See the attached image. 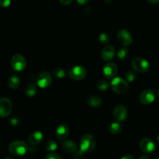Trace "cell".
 <instances>
[{
  "mask_svg": "<svg viewBox=\"0 0 159 159\" xmlns=\"http://www.w3.org/2000/svg\"><path fill=\"white\" fill-rule=\"evenodd\" d=\"M5 159H14V158H11V157H7V158H6Z\"/></svg>",
  "mask_w": 159,
  "mask_h": 159,
  "instance_id": "74e56055",
  "label": "cell"
},
{
  "mask_svg": "<svg viewBox=\"0 0 159 159\" xmlns=\"http://www.w3.org/2000/svg\"><path fill=\"white\" fill-rule=\"evenodd\" d=\"M105 2L107 3H110L112 2V0H105Z\"/></svg>",
  "mask_w": 159,
  "mask_h": 159,
  "instance_id": "8d00e7d4",
  "label": "cell"
},
{
  "mask_svg": "<svg viewBox=\"0 0 159 159\" xmlns=\"http://www.w3.org/2000/svg\"><path fill=\"white\" fill-rule=\"evenodd\" d=\"M121 159H134V158L130 155H126L124 157H122Z\"/></svg>",
  "mask_w": 159,
  "mask_h": 159,
  "instance_id": "836d02e7",
  "label": "cell"
},
{
  "mask_svg": "<svg viewBox=\"0 0 159 159\" xmlns=\"http://www.w3.org/2000/svg\"><path fill=\"white\" fill-rule=\"evenodd\" d=\"M109 88V83L106 80H100L97 82V89L99 91L104 92Z\"/></svg>",
  "mask_w": 159,
  "mask_h": 159,
  "instance_id": "d4e9b609",
  "label": "cell"
},
{
  "mask_svg": "<svg viewBox=\"0 0 159 159\" xmlns=\"http://www.w3.org/2000/svg\"><path fill=\"white\" fill-rule=\"evenodd\" d=\"M139 159H149V158H148V157L146 156V155H142V156L140 157Z\"/></svg>",
  "mask_w": 159,
  "mask_h": 159,
  "instance_id": "d590c367",
  "label": "cell"
},
{
  "mask_svg": "<svg viewBox=\"0 0 159 159\" xmlns=\"http://www.w3.org/2000/svg\"><path fill=\"white\" fill-rule=\"evenodd\" d=\"M96 147V139L92 134H85L80 141V150L83 153L93 152Z\"/></svg>",
  "mask_w": 159,
  "mask_h": 159,
  "instance_id": "7a4b0ae2",
  "label": "cell"
},
{
  "mask_svg": "<svg viewBox=\"0 0 159 159\" xmlns=\"http://www.w3.org/2000/svg\"><path fill=\"white\" fill-rule=\"evenodd\" d=\"M126 79H127V82H134V79H136L137 77V75L136 73H135V71H128L127 73H126Z\"/></svg>",
  "mask_w": 159,
  "mask_h": 159,
  "instance_id": "4316f807",
  "label": "cell"
},
{
  "mask_svg": "<svg viewBox=\"0 0 159 159\" xmlns=\"http://www.w3.org/2000/svg\"><path fill=\"white\" fill-rule=\"evenodd\" d=\"M158 141L159 142V135H158Z\"/></svg>",
  "mask_w": 159,
  "mask_h": 159,
  "instance_id": "ab89813d",
  "label": "cell"
},
{
  "mask_svg": "<svg viewBox=\"0 0 159 159\" xmlns=\"http://www.w3.org/2000/svg\"><path fill=\"white\" fill-rule=\"evenodd\" d=\"M115 56V48L113 46H107L102 51V58L105 61H110Z\"/></svg>",
  "mask_w": 159,
  "mask_h": 159,
  "instance_id": "2e32d148",
  "label": "cell"
},
{
  "mask_svg": "<svg viewBox=\"0 0 159 159\" xmlns=\"http://www.w3.org/2000/svg\"><path fill=\"white\" fill-rule=\"evenodd\" d=\"M155 99V93L153 90L147 89L143 91L140 95V102L144 105H149Z\"/></svg>",
  "mask_w": 159,
  "mask_h": 159,
  "instance_id": "30bf717a",
  "label": "cell"
},
{
  "mask_svg": "<svg viewBox=\"0 0 159 159\" xmlns=\"http://www.w3.org/2000/svg\"><path fill=\"white\" fill-rule=\"evenodd\" d=\"M158 99H159V91L158 92Z\"/></svg>",
  "mask_w": 159,
  "mask_h": 159,
  "instance_id": "f35d334b",
  "label": "cell"
},
{
  "mask_svg": "<svg viewBox=\"0 0 159 159\" xmlns=\"http://www.w3.org/2000/svg\"><path fill=\"white\" fill-rule=\"evenodd\" d=\"M157 159H159V158H157Z\"/></svg>",
  "mask_w": 159,
  "mask_h": 159,
  "instance_id": "60d3db41",
  "label": "cell"
},
{
  "mask_svg": "<svg viewBox=\"0 0 159 159\" xmlns=\"http://www.w3.org/2000/svg\"><path fill=\"white\" fill-rule=\"evenodd\" d=\"M11 124L13 126H17L19 124V123H20V120H19V119H17L16 117H13L12 120H11Z\"/></svg>",
  "mask_w": 159,
  "mask_h": 159,
  "instance_id": "4dcf8cb0",
  "label": "cell"
},
{
  "mask_svg": "<svg viewBox=\"0 0 159 159\" xmlns=\"http://www.w3.org/2000/svg\"><path fill=\"white\" fill-rule=\"evenodd\" d=\"M89 0H77L78 3H79V5H85L86 3L89 2Z\"/></svg>",
  "mask_w": 159,
  "mask_h": 159,
  "instance_id": "d6a6232c",
  "label": "cell"
},
{
  "mask_svg": "<svg viewBox=\"0 0 159 159\" xmlns=\"http://www.w3.org/2000/svg\"><path fill=\"white\" fill-rule=\"evenodd\" d=\"M118 71L117 66L113 62H109L104 66L103 75L107 79H113Z\"/></svg>",
  "mask_w": 159,
  "mask_h": 159,
  "instance_id": "7c38bea8",
  "label": "cell"
},
{
  "mask_svg": "<svg viewBox=\"0 0 159 159\" xmlns=\"http://www.w3.org/2000/svg\"><path fill=\"white\" fill-rule=\"evenodd\" d=\"M43 140V134L40 131H34L31 134L28 138V141L33 146L40 144Z\"/></svg>",
  "mask_w": 159,
  "mask_h": 159,
  "instance_id": "9a60e30c",
  "label": "cell"
},
{
  "mask_svg": "<svg viewBox=\"0 0 159 159\" xmlns=\"http://www.w3.org/2000/svg\"><path fill=\"white\" fill-rule=\"evenodd\" d=\"M148 2L152 3V4H155V3L159 2V0H147Z\"/></svg>",
  "mask_w": 159,
  "mask_h": 159,
  "instance_id": "e575fe53",
  "label": "cell"
},
{
  "mask_svg": "<svg viewBox=\"0 0 159 159\" xmlns=\"http://www.w3.org/2000/svg\"><path fill=\"white\" fill-rule=\"evenodd\" d=\"M83 152H82V151H79V152H77L76 151L75 152V155H74V158L75 159H81L83 157Z\"/></svg>",
  "mask_w": 159,
  "mask_h": 159,
  "instance_id": "f546056e",
  "label": "cell"
},
{
  "mask_svg": "<svg viewBox=\"0 0 159 159\" xmlns=\"http://www.w3.org/2000/svg\"><path fill=\"white\" fill-rule=\"evenodd\" d=\"M9 151L12 155L22 156L29 152L30 147L24 141H15L10 143L9 145Z\"/></svg>",
  "mask_w": 159,
  "mask_h": 159,
  "instance_id": "6da1fadb",
  "label": "cell"
},
{
  "mask_svg": "<svg viewBox=\"0 0 159 159\" xmlns=\"http://www.w3.org/2000/svg\"><path fill=\"white\" fill-rule=\"evenodd\" d=\"M59 1H60V2L61 3V4L65 5V6H66V5L71 4V3L72 2L73 0H59Z\"/></svg>",
  "mask_w": 159,
  "mask_h": 159,
  "instance_id": "1f68e13d",
  "label": "cell"
},
{
  "mask_svg": "<svg viewBox=\"0 0 159 159\" xmlns=\"http://www.w3.org/2000/svg\"><path fill=\"white\" fill-rule=\"evenodd\" d=\"M45 159H62V158L61 156H59L58 155H57V154L50 153L47 155Z\"/></svg>",
  "mask_w": 159,
  "mask_h": 159,
  "instance_id": "83f0119b",
  "label": "cell"
},
{
  "mask_svg": "<svg viewBox=\"0 0 159 159\" xmlns=\"http://www.w3.org/2000/svg\"><path fill=\"white\" fill-rule=\"evenodd\" d=\"M12 102L8 98L2 97L0 99V117H6L12 111Z\"/></svg>",
  "mask_w": 159,
  "mask_h": 159,
  "instance_id": "9c48e42d",
  "label": "cell"
},
{
  "mask_svg": "<svg viewBox=\"0 0 159 159\" xmlns=\"http://www.w3.org/2000/svg\"><path fill=\"white\" fill-rule=\"evenodd\" d=\"M116 37H117V40L124 47L129 46L133 42V37H132L131 34L126 29L120 30L116 34Z\"/></svg>",
  "mask_w": 159,
  "mask_h": 159,
  "instance_id": "52a82bcc",
  "label": "cell"
},
{
  "mask_svg": "<svg viewBox=\"0 0 159 159\" xmlns=\"http://www.w3.org/2000/svg\"><path fill=\"white\" fill-rule=\"evenodd\" d=\"M8 85L12 89H16L20 85V79L17 75H12L8 79Z\"/></svg>",
  "mask_w": 159,
  "mask_h": 159,
  "instance_id": "d6986e66",
  "label": "cell"
},
{
  "mask_svg": "<svg viewBox=\"0 0 159 159\" xmlns=\"http://www.w3.org/2000/svg\"><path fill=\"white\" fill-rule=\"evenodd\" d=\"M128 50L127 48H126L125 47H123V48H120L117 51V57L118 58L120 61L125 60L126 58L128 56Z\"/></svg>",
  "mask_w": 159,
  "mask_h": 159,
  "instance_id": "7402d4cb",
  "label": "cell"
},
{
  "mask_svg": "<svg viewBox=\"0 0 159 159\" xmlns=\"http://www.w3.org/2000/svg\"><path fill=\"white\" fill-rule=\"evenodd\" d=\"M11 66L14 71H22L26 66V59L21 54H15L11 59Z\"/></svg>",
  "mask_w": 159,
  "mask_h": 159,
  "instance_id": "5b68a950",
  "label": "cell"
},
{
  "mask_svg": "<svg viewBox=\"0 0 159 159\" xmlns=\"http://www.w3.org/2000/svg\"><path fill=\"white\" fill-rule=\"evenodd\" d=\"M140 148L145 153H152L155 150V144L153 141L149 138H143L140 141Z\"/></svg>",
  "mask_w": 159,
  "mask_h": 159,
  "instance_id": "8fae6325",
  "label": "cell"
},
{
  "mask_svg": "<svg viewBox=\"0 0 159 159\" xmlns=\"http://www.w3.org/2000/svg\"><path fill=\"white\" fill-rule=\"evenodd\" d=\"M25 93L29 97H34L37 93V86L34 83H30L25 89Z\"/></svg>",
  "mask_w": 159,
  "mask_h": 159,
  "instance_id": "ffe728a7",
  "label": "cell"
},
{
  "mask_svg": "<svg viewBox=\"0 0 159 159\" xmlns=\"http://www.w3.org/2000/svg\"><path fill=\"white\" fill-rule=\"evenodd\" d=\"M99 40L102 43H104V44H107L110 42V37L107 33H102V34L99 35Z\"/></svg>",
  "mask_w": 159,
  "mask_h": 159,
  "instance_id": "484cf974",
  "label": "cell"
},
{
  "mask_svg": "<svg viewBox=\"0 0 159 159\" xmlns=\"http://www.w3.org/2000/svg\"><path fill=\"white\" fill-rule=\"evenodd\" d=\"M57 148V144L54 140H50L46 144V149L48 152H54Z\"/></svg>",
  "mask_w": 159,
  "mask_h": 159,
  "instance_id": "603a6c76",
  "label": "cell"
},
{
  "mask_svg": "<svg viewBox=\"0 0 159 159\" xmlns=\"http://www.w3.org/2000/svg\"><path fill=\"white\" fill-rule=\"evenodd\" d=\"M132 67L138 72H147L150 68V64L147 60L141 57H136L132 61Z\"/></svg>",
  "mask_w": 159,
  "mask_h": 159,
  "instance_id": "8992f818",
  "label": "cell"
},
{
  "mask_svg": "<svg viewBox=\"0 0 159 159\" xmlns=\"http://www.w3.org/2000/svg\"><path fill=\"white\" fill-rule=\"evenodd\" d=\"M111 88L113 91L118 94L125 93L128 90V83L125 79L120 77H114L111 81Z\"/></svg>",
  "mask_w": 159,
  "mask_h": 159,
  "instance_id": "3957f363",
  "label": "cell"
},
{
  "mask_svg": "<svg viewBox=\"0 0 159 159\" xmlns=\"http://www.w3.org/2000/svg\"><path fill=\"white\" fill-rule=\"evenodd\" d=\"M53 74L55 76L57 79H63L65 76V71L63 68H56L53 71Z\"/></svg>",
  "mask_w": 159,
  "mask_h": 159,
  "instance_id": "cb8c5ba5",
  "label": "cell"
},
{
  "mask_svg": "<svg viewBox=\"0 0 159 159\" xmlns=\"http://www.w3.org/2000/svg\"><path fill=\"white\" fill-rule=\"evenodd\" d=\"M69 134V127L68 125L63 124L57 127L55 131V135L57 139L65 140L68 138Z\"/></svg>",
  "mask_w": 159,
  "mask_h": 159,
  "instance_id": "5bb4252c",
  "label": "cell"
},
{
  "mask_svg": "<svg viewBox=\"0 0 159 159\" xmlns=\"http://www.w3.org/2000/svg\"><path fill=\"white\" fill-rule=\"evenodd\" d=\"M61 148L65 152L68 153H75L77 151V145L75 143L72 141H65L62 143Z\"/></svg>",
  "mask_w": 159,
  "mask_h": 159,
  "instance_id": "e0dca14e",
  "label": "cell"
},
{
  "mask_svg": "<svg viewBox=\"0 0 159 159\" xmlns=\"http://www.w3.org/2000/svg\"><path fill=\"white\" fill-rule=\"evenodd\" d=\"M113 116L115 119L120 122L125 120L127 116V108L123 105L116 106L113 111Z\"/></svg>",
  "mask_w": 159,
  "mask_h": 159,
  "instance_id": "4fadbf2b",
  "label": "cell"
},
{
  "mask_svg": "<svg viewBox=\"0 0 159 159\" xmlns=\"http://www.w3.org/2000/svg\"><path fill=\"white\" fill-rule=\"evenodd\" d=\"M87 75V71L83 66L77 65L71 68L68 71V76L73 80L79 81L85 79Z\"/></svg>",
  "mask_w": 159,
  "mask_h": 159,
  "instance_id": "277c9868",
  "label": "cell"
},
{
  "mask_svg": "<svg viewBox=\"0 0 159 159\" xmlns=\"http://www.w3.org/2000/svg\"><path fill=\"white\" fill-rule=\"evenodd\" d=\"M52 82V77L48 71H42L37 78V84L40 88L46 89L51 85Z\"/></svg>",
  "mask_w": 159,
  "mask_h": 159,
  "instance_id": "ba28073f",
  "label": "cell"
},
{
  "mask_svg": "<svg viewBox=\"0 0 159 159\" xmlns=\"http://www.w3.org/2000/svg\"><path fill=\"white\" fill-rule=\"evenodd\" d=\"M11 1L10 0H0V6L3 8H6L9 6Z\"/></svg>",
  "mask_w": 159,
  "mask_h": 159,
  "instance_id": "f1b7e54d",
  "label": "cell"
},
{
  "mask_svg": "<svg viewBox=\"0 0 159 159\" xmlns=\"http://www.w3.org/2000/svg\"><path fill=\"white\" fill-rule=\"evenodd\" d=\"M87 104L91 107H99L102 106V99L97 96H91L86 100Z\"/></svg>",
  "mask_w": 159,
  "mask_h": 159,
  "instance_id": "ac0fdd59",
  "label": "cell"
},
{
  "mask_svg": "<svg viewBox=\"0 0 159 159\" xmlns=\"http://www.w3.org/2000/svg\"><path fill=\"white\" fill-rule=\"evenodd\" d=\"M122 130V126L120 123L118 122H113V124H111L110 127V133L116 135L119 134L120 133Z\"/></svg>",
  "mask_w": 159,
  "mask_h": 159,
  "instance_id": "44dd1931",
  "label": "cell"
}]
</instances>
